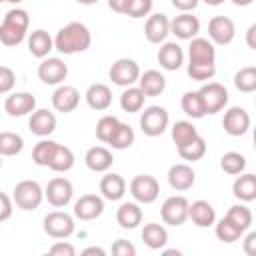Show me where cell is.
Listing matches in <instances>:
<instances>
[{"mask_svg":"<svg viewBox=\"0 0 256 256\" xmlns=\"http://www.w3.org/2000/svg\"><path fill=\"white\" fill-rule=\"evenodd\" d=\"M84 98H86V104H88L92 110L102 112V110H108L110 104H112V90H110L106 84L96 82V84H90V86H88Z\"/></svg>","mask_w":256,"mask_h":256,"instance_id":"cell-23","label":"cell"},{"mask_svg":"<svg viewBox=\"0 0 256 256\" xmlns=\"http://www.w3.org/2000/svg\"><path fill=\"white\" fill-rule=\"evenodd\" d=\"M78 104H80V92L74 86L60 84L52 94V106H54V110H58L62 114L74 112L78 108Z\"/></svg>","mask_w":256,"mask_h":256,"instance_id":"cell-18","label":"cell"},{"mask_svg":"<svg viewBox=\"0 0 256 256\" xmlns=\"http://www.w3.org/2000/svg\"><path fill=\"white\" fill-rule=\"evenodd\" d=\"M112 254L114 256H134L136 254V248L132 242L124 240V238H118L114 244H112Z\"/></svg>","mask_w":256,"mask_h":256,"instance_id":"cell-47","label":"cell"},{"mask_svg":"<svg viewBox=\"0 0 256 256\" xmlns=\"http://www.w3.org/2000/svg\"><path fill=\"white\" fill-rule=\"evenodd\" d=\"M214 232H216V238H218L220 242H226V244L236 242V240L244 234V230H242V228H238V226H236L228 216H224V218H220V220L216 222Z\"/></svg>","mask_w":256,"mask_h":256,"instance_id":"cell-35","label":"cell"},{"mask_svg":"<svg viewBox=\"0 0 256 256\" xmlns=\"http://www.w3.org/2000/svg\"><path fill=\"white\" fill-rule=\"evenodd\" d=\"M254 104H256V98H254Z\"/></svg>","mask_w":256,"mask_h":256,"instance_id":"cell-60","label":"cell"},{"mask_svg":"<svg viewBox=\"0 0 256 256\" xmlns=\"http://www.w3.org/2000/svg\"><path fill=\"white\" fill-rule=\"evenodd\" d=\"M24 148V138L16 132H0V154L2 156H16Z\"/></svg>","mask_w":256,"mask_h":256,"instance_id":"cell-37","label":"cell"},{"mask_svg":"<svg viewBox=\"0 0 256 256\" xmlns=\"http://www.w3.org/2000/svg\"><path fill=\"white\" fill-rule=\"evenodd\" d=\"M198 2L200 0H172V6L176 10H180V12H190V10H194L198 6Z\"/></svg>","mask_w":256,"mask_h":256,"instance_id":"cell-51","label":"cell"},{"mask_svg":"<svg viewBox=\"0 0 256 256\" xmlns=\"http://www.w3.org/2000/svg\"><path fill=\"white\" fill-rule=\"evenodd\" d=\"M208 38L218 44V46H226L236 38V24L232 18L228 16H214L208 22Z\"/></svg>","mask_w":256,"mask_h":256,"instance_id":"cell-11","label":"cell"},{"mask_svg":"<svg viewBox=\"0 0 256 256\" xmlns=\"http://www.w3.org/2000/svg\"><path fill=\"white\" fill-rule=\"evenodd\" d=\"M144 98H146V94L142 92L140 86H128L120 96V108L128 114L140 112L144 106Z\"/></svg>","mask_w":256,"mask_h":256,"instance_id":"cell-33","label":"cell"},{"mask_svg":"<svg viewBox=\"0 0 256 256\" xmlns=\"http://www.w3.org/2000/svg\"><path fill=\"white\" fill-rule=\"evenodd\" d=\"M180 106H182V112L186 116L194 118V120H200V118H204L208 114L200 90H188V92H184L182 94V100H180Z\"/></svg>","mask_w":256,"mask_h":256,"instance_id":"cell-29","label":"cell"},{"mask_svg":"<svg viewBox=\"0 0 256 256\" xmlns=\"http://www.w3.org/2000/svg\"><path fill=\"white\" fill-rule=\"evenodd\" d=\"M128 4H130V0H108L110 10H114L118 14H126L128 12Z\"/></svg>","mask_w":256,"mask_h":256,"instance_id":"cell-52","label":"cell"},{"mask_svg":"<svg viewBox=\"0 0 256 256\" xmlns=\"http://www.w3.org/2000/svg\"><path fill=\"white\" fill-rule=\"evenodd\" d=\"M168 122H170V116H168L166 108H162V106H148L142 112V116H140V130L146 136L156 138V136H160L168 128Z\"/></svg>","mask_w":256,"mask_h":256,"instance_id":"cell-8","label":"cell"},{"mask_svg":"<svg viewBox=\"0 0 256 256\" xmlns=\"http://www.w3.org/2000/svg\"><path fill=\"white\" fill-rule=\"evenodd\" d=\"M202 2H206L208 6H220L224 0H202Z\"/></svg>","mask_w":256,"mask_h":256,"instance_id":"cell-56","label":"cell"},{"mask_svg":"<svg viewBox=\"0 0 256 256\" xmlns=\"http://www.w3.org/2000/svg\"><path fill=\"white\" fill-rule=\"evenodd\" d=\"M104 212V200L96 194H84L74 202V216L88 222L98 218Z\"/></svg>","mask_w":256,"mask_h":256,"instance_id":"cell-19","label":"cell"},{"mask_svg":"<svg viewBox=\"0 0 256 256\" xmlns=\"http://www.w3.org/2000/svg\"><path fill=\"white\" fill-rule=\"evenodd\" d=\"M28 26H30V16L26 10L22 8L8 10L0 24V42L4 46H18L26 38Z\"/></svg>","mask_w":256,"mask_h":256,"instance_id":"cell-3","label":"cell"},{"mask_svg":"<svg viewBox=\"0 0 256 256\" xmlns=\"http://www.w3.org/2000/svg\"><path fill=\"white\" fill-rule=\"evenodd\" d=\"M82 254H84V256H90V254L104 256V254H106V250H104V248H98V246H90V248H84V250H82Z\"/></svg>","mask_w":256,"mask_h":256,"instance_id":"cell-54","label":"cell"},{"mask_svg":"<svg viewBox=\"0 0 256 256\" xmlns=\"http://www.w3.org/2000/svg\"><path fill=\"white\" fill-rule=\"evenodd\" d=\"M152 12V0H130L126 16L130 18H144Z\"/></svg>","mask_w":256,"mask_h":256,"instance_id":"cell-45","label":"cell"},{"mask_svg":"<svg viewBox=\"0 0 256 256\" xmlns=\"http://www.w3.org/2000/svg\"><path fill=\"white\" fill-rule=\"evenodd\" d=\"M196 182V172L188 164H174L168 170V184L176 192H186L194 186Z\"/></svg>","mask_w":256,"mask_h":256,"instance_id":"cell-21","label":"cell"},{"mask_svg":"<svg viewBox=\"0 0 256 256\" xmlns=\"http://www.w3.org/2000/svg\"><path fill=\"white\" fill-rule=\"evenodd\" d=\"M242 250L246 256H256V230L248 232L242 240Z\"/></svg>","mask_w":256,"mask_h":256,"instance_id":"cell-50","label":"cell"},{"mask_svg":"<svg viewBox=\"0 0 256 256\" xmlns=\"http://www.w3.org/2000/svg\"><path fill=\"white\" fill-rule=\"evenodd\" d=\"M56 116L54 112L46 110V108H40V110H34L30 114V120H28V128L32 134L40 136V138H46L50 136L54 130H56Z\"/></svg>","mask_w":256,"mask_h":256,"instance_id":"cell-20","label":"cell"},{"mask_svg":"<svg viewBox=\"0 0 256 256\" xmlns=\"http://www.w3.org/2000/svg\"><path fill=\"white\" fill-rule=\"evenodd\" d=\"M44 190L36 180H22L14 188V204L20 210H36L44 200Z\"/></svg>","mask_w":256,"mask_h":256,"instance_id":"cell-4","label":"cell"},{"mask_svg":"<svg viewBox=\"0 0 256 256\" xmlns=\"http://www.w3.org/2000/svg\"><path fill=\"white\" fill-rule=\"evenodd\" d=\"M140 66L136 60L132 58H118L110 70H108V76L110 80L116 84V86H122V88H128V86H134L138 80H140Z\"/></svg>","mask_w":256,"mask_h":256,"instance_id":"cell-6","label":"cell"},{"mask_svg":"<svg viewBox=\"0 0 256 256\" xmlns=\"http://www.w3.org/2000/svg\"><path fill=\"white\" fill-rule=\"evenodd\" d=\"M0 202H2V206H0V222H6L12 216V202H14V198H10L8 192H2L0 194Z\"/></svg>","mask_w":256,"mask_h":256,"instance_id":"cell-49","label":"cell"},{"mask_svg":"<svg viewBox=\"0 0 256 256\" xmlns=\"http://www.w3.org/2000/svg\"><path fill=\"white\" fill-rule=\"evenodd\" d=\"M160 216L164 220V224L168 226H182L188 218H190V202L186 196H170L164 200L162 208H160Z\"/></svg>","mask_w":256,"mask_h":256,"instance_id":"cell-5","label":"cell"},{"mask_svg":"<svg viewBox=\"0 0 256 256\" xmlns=\"http://www.w3.org/2000/svg\"><path fill=\"white\" fill-rule=\"evenodd\" d=\"M92 44V34L82 22H68L54 36V46L60 54H78L86 52Z\"/></svg>","mask_w":256,"mask_h":256,"instance_id":"cell-2","label":"cell"},{"mask_svg":"<svg viewBox=\"0 0 256 256\" xmlns=\"http://www.w3.org/2000/svg\"><path fill=\"white\" fill-rule=\"evenodd\" d=\"M178 154H180V158H184L188 162H196V160L204 158V154H206V140L198 134L194 140H190L188 144L180 146L178 148Z\"/></svg>","mask_w":256,"mask_h":256,"instance_id":"cell-38","label":"cell"},{"mask_svg":"<svg viewBox=\"0 0 256 256\" xmlns=\"http://www.w3.org/2000/svg\"><path fill=\"white\" fill-rule=\"evenodd\" d=\"M54 48H56L54 46V38L46 30L36 28V30L30 32V36H28V50H30V54L34 58H46L50 54V50H54Z\"/></svg>","mask_w":256,"mask_h":256,"instance_id":"cell-24","label":"cell"},{"mask_svg":"<svg viewBox=\"0 0 256 256\" xmlns=\"http://www.w3.org/2000/svg\"><path fill=\"white\" fill-rule=\"evenodd\" d=\"M74 160H76L74 158V152L68 146L58 144V148L54 152V158L50 162V170H54V172H68L74 166Z\"/></svg>","mask_w":256,"mask_h":256,"instance_id":"cell-39","label":"cell"},{"mask_svg":"<svg viewBox=\"0 0 256 256\" xmlns=\"http://www.w3.org/2000/svg\"><path fill=\"white\" fill-rule=\"evenodd\" d=\"M188 76L198 82L212 80L216 74V48L208 38H192L188 46Z\"/></svg>","mask_w":256,"mask_h":256,"instance_id":"cell-1","label":"cell"},{"mask_svg":"<svg viewBox=\"0 0 256 256\" xmlns=\"http://www.w3.org/2000/svg\"><path fill=\"white\" fill-rule=\"evenodd\" d=\"M78 4H82V6H92V4H96L98 0H76Z\"/></svg>","mask_w":256,"mask_h":256,"instance_id":"cell-57","label":"cell"},{"mask_svg":"<svg viewBox=\"0 0 256 256\" xmlns=\"http://www.w3.org/2000/svg\"><path fill=\"white\" fill-rule=\"evenodd\" d=\"M16 84V72L10 66H0V94H8Z\"/></svg>","mask_w":256,"mask_h":256,"instance_id":"cell-46","label":"cell"},{"mask_svg":"<svg viewBox=\"0 0 256 256\" xmlns=\"http://www.w3.org/2000/svg\"><path fill=\"white\" fill-rule=\"evenodd\" d=\"M156 58H158V64H160L164 70L174 72V70H178V68L184 64V50H182V46L176 44V42H164V44L160 46Z\"/></svg>","mask_w":256,"mask_h":256,"instance_id":"cell-22","label":"cell"},{"mask_svg":"<svg viewBox=\"0 0 256 256\" xmlns=\"http://www.w3.org/2000/svg\"><path fill=\"white\" fill-rule=\"evenodd\" d=\"M234 86L240 92H256V66H244L234 74Z\"/></svg>","mask_w":256,"mask_h":256,"instance_id":"cell-42","label":"cell"},{"mask_svg":"<svg viewBox=\"0 0 256 256\" xmlns=\"http://www.w3.org/2000/svg\"><path fill=\"white\" fill-rule=\"evenodd\" d=\"M66 76H68V66L60 58H42V62L38 64V78L44 84L60 86L66 80Z\"/></svg>","mask_w":256,"mask_h":256,"instance_id":"cell-12","label":"cell"},{"mask_svg":"<svg viewBox=\"0 0 256 256\" xmlns=\"http://www.w3.org/2000/svg\"><path fill=\"white\" fill-rule=\"evenodd\" d=\"M56 148H58V142H54V140H40L38 144H34V148H32V160H34V164L50 168V162L54 158Z\"/></svg>","mask_w":256,"mask_h":256,"instance_id":"cell-34","label":"cell"},{"mask_svg":"<svg viewBox=\"0 0 256 256\" xmlns=\"http://www.w3.org/2000/svg\"><path fill=\"white\" fill-rule=\"evenodd\" d=\"M170 34V18L162 12L148 16L144 24V36L150 44H164Z\"/></svg>","mask_w":256,"mask_h":256,"instance_id":"cell-14","label":"cell"},{"mask_svg":"<svg viewBox=\"0 0 256 256\" xmlns=\"http://www.w3.org/2000/svg\"><path fill=\"white\" fill-rule=\"evenodd\" d=\"M84 162L92 172H108L112 162H114V158H112V152L108 148L92 146V148H88V152L84 156Z\"/></svg>","mask_w":256,"mask_h":256,"instance_id":"cell-26","label":"cell"},{"mask_svg":"<svg viewBox=\"0 0 256 256\" xmlns=\"http://www.w3.org/2000/svg\"><path fill=\"white\" fill-rule=\"evenodd\" d=\"M252 138H254V150H256V128H254V134H252Z\"/></svg>","mask_w":256,"mask_h":256,"instance_id":"cell-59","label":"cell"},{"mask_svg":"<svg viewBox=\"0 0 256 256\" xmlns=\"http://www.w3.org/2000/svg\"><path fill=\"white\" fill-rule=\"evenodd\" d=\"M232 2H234L236 6H250L254 0H232Z\"/></svg>","mask_w":256,"mask_h":256,"instance_id":"cell-55","label":"cell"},{"mask_svg":"<svg viewBox=\"0 0 256 256\" xmlns=\"http://www.w3.org/2000/svg\"><path fill=\"white\" fill-rule=\"evenodd\" d=\"M2 2H10V4H20L22 0H2Z\"/></svg>","mask_w":256,"mask_h":256,"instance_id":"cell-58","label":"cell"},{"mask_svg":"<svg viewBox=\"0 0 256 256\" xmlns=\"http://www.w3.org/2000/svg\"><path fill=\"white\" fill-rule=\"evenodd\" d=\"M196 136H198V130H196V126H194L192 122H188V120H178V122L172 126V140H174L176 148L188 144V142L194 140Z\"/></svg>","mask_w":256,"mask_h":256,"instance_id":"cell-36","label":"cell"},{"mask_svg":"<svg viewBox=\"0 0 256 256\" xmlns=\"http://www.w3.org/2000/svg\"><path fill=\"white\" fill-rule=\"evenodd\" d=\"M122 122L116 118V116H102L100 120H98V124H96V138L100 140V142H104V144H110V140H112V136L116 134V130H118V126H120Z\"/></svg>","mask_w":256,"mask_h":256,"instance_id":"cell-40","label":"cell"},{"mask_svg":"<svg viewBox=\"0 0 256 256\" xmlns=\"http://www.w3.org/2000/svg\"><path fill=\"white\" fill-rule=\"evenodd\" d=\"M130 194L140 204H152L160 196V184L150 174H138L130 182Z\"/></svg>","mask_w":256,"mask_h":256,"instance_id":"cell-9","label":"cell"},{"mask_svg":"<svg viewBox=\"0 0 256 256\" xmlns=\"http://www.w3.org/2000/svg\"><path fill=\"white\" fill-rule=\"evenodd\" d=\"M232 194L240 202H252L256 200V174H238L232 184Z\"/></svg>","mask_w":256,"mask_h":256,"instance_id":"cell-30","label":"cell"},{"mask_svg":"<svg viewBox=\"0 0 256 256\" xmlns=\"http://www.w3.org/2000/svg\"><path fill=\"white\" fill-rule=\"evenodd\" d=\"M4 110L8 116H26L36 110V98L30 92H14L4 98Z\"/></svg>","mask_w":256,"mask_h":256,"instance_id":"cell-16","label":"cell"},{"mask_svg":"<svg viewBox=\"0 0 256 256\" xmlns=\"http://www.w3.org/2000/svg\"><path fill=\"white\" fill-rule=\"evenodd\" d=\"M190 220L198 228H208L216 224V210L208 200H196L190 204Z\"/></svg>","mask_w":256,"mask_h":256,"instance_id":"cell-27","label":"cell"},{"mask_svg":"<svg viewBox=\"0 0 256 256\" xmlns=\"http://www.w3.org/2000/svg\"><path fill=\"white\" fill-rule=\"evenodd\" d=\"M44 194H46V200H48L54 208H64V206L72 200L74 186H72V182H70L68 178L56 176V178H52V180L48 182Z\"/></svg>","mask_w":256,"mask_h":256,"instance_id":"cell-10","label":"cell"},{"mask_svg":"<svg viewBox=\"0 0 256 256\" xmlns=\"http://www.w3.org/2000/svg\"><path fill=\"white\" fill-rule=\"evenodd\" d=\"M198 32H200V20L190 12H182L174 20H170V34H174L180 40H192L198 36Z\"/></svg>","mask_w":256,"mask_h":256,"instance_id":"cell-17","label":"cell"},{"mask_svg":"<svg viewBox=\"0 0 256 256\" xmlns=\"http://www.w3.org/2000/svg\"><path fill=\"white\" fill-rule=\"evenodd\" d=\"M244 40H246L248 48L256 50V22L248 26V30H246V36H244Z\"/></svg>","mask_w":256,"mask_h":256,"instance_id":"cell-53","label":"cell"},{"mask_svg":"<svg viewBox=\"0 0 256 256\" xmlns=\"http://www.w3.org/2000/svg\"><path fill=\"white\" fill-rule=\"evenodd\" d=\"M50 254H52V256H74L76 250H74V246H72L70 242L58 240L56 244L50 246Z\"/></svg>","mask_w":256,"mask_h":256,"instance_id":"cell-48","label":"cell"},{"mask_svg":"<svg viewBox=\"0 0 256 256\" xmlns=\"http://www.w3.org/2000/svg\"><path fill=\"white\" fill-rule=\"evenodd\" d=\"M116 222L126 230H134L138 224H142L140 202H124V204H120V208L116 210Z\"/></svg>","mask_w":256,"mask_h":256,"instance_id":"cell-28","label":"cell"},{"mask_svg":"<svg viewBox=\"0 0 256 256\" xmlns=\"http://www.w3.org/2000/svg\"><path fill=\"white\" fill-rule=\"evenodd\" d=\"M226 216L238 226V228H242L244 232L250 228V224H252V212H250V208H246L244 204H234V206H230L228 208V212H226Z\"/></svg>","mask_w":256,"mask_h":256,"instance_id":"cell-44","label":"cell"},{"mask_svg":"<svg viewBox=\"0 0 256 256\" xmlns=\"http://www.w3.org/2000/svg\"><path fill=\"white\" fill-rule=\"evenodd\" d=\"M222 126H224V132L230 136H244L250 128V114L240 106H232L224 112Z\"/></svg>","mask_w":256,"mask_h":256,"instance_id":"cell-13","label":"cell"},{"mask_svg":"<svg viewBox=\"0 0 256 256\" xmlns=\"http://www.w3.org/2000/svg\"><path fill=\"white\" fill-rule=\"evenodd\" d=\"M42 228H44V232H46L50 238L64 240V238H68V236L74 234V218H72L68 212L54 210V212H48V214L44 216Z\"/></svg>","mask_w":256,"mask_h":256,"instance_id":"cell-7","label":"cell"},{"mask_svg":"<svg viewBox=\"0 0 256 256\" xmlns=\"http://www.w3.org/2000/svg\"><path fill=\"white\" fill-rule=\"evenodd\" d=\"M142 242L150 248V250H160L166 246L168 242V232L162 224H156V222H148L144 224L142 228Z\"/></svg>","mask_w":256,"mask_h":256,"instance_id":"cell-31","label":"cell"},{"mask_svg":"<svg viewBox=\"0 0 256 256\" xmlns=\"http://www.w3.org/2000/svg\"><path fill=\"white\" fill-rule=\"evenodd\" d=\"M138 86L142 88V92L150 98L154 96H160L166 88V78L158 72V70H146L144 74H140V80H138Z\"/></svg>","mask_w":256,"mask_h":256,"instance_id":"cell-32","label":"cell"},{"mask_svg":"<svg viewBox=\"0 0 256 256\" xmlns=\"http://www.w3.org/2000/svg\"><path fill=\"white\" fill-rule=\"evenodd\" d=\"M220 168L230 176H238L246 168V158L240 152H226L220 158Z\"/></svg>","mask_w":256,"mask_h":256,"instance_id":"cell-41","label":"cell"},{"mask_svg":"<svg viewBox=\"0 0 256 256\" xmlns=\"http://www.w3.org/2000/svg\"><path fill=\"white\" fill-rule=\"evenodd\" d=\"M200 94L204 98V106L208 114H216L228 104V90L218 82H206L200 88Z\"/></svg>","mask_w":256,"mask_h":256,"instance_id":"cell-15","label":"cell"},{"mask_svg":"<svg viewBox=\"0 0 256 256\" xmlns=\"http://www.w3.org/2000/svg\"><path fill=\"white\" fill-rule=\"evenodd\" d=\"M134 130H132V126L130 124H120L118 126V130H116V134L112 136V140H110V146L114 148V150H126V148H130L132 144H134Z\"/></svg>","mask_w":256,"mask_h":256,"instance_id":"cell-43","label":"cell"},{"mask_svg":"<svg viewBox=\"0 0 256 256\" xmlns=\"http://www.w3.org/2000/svg\"><path fill=\"white\" fill-rule=\"evenodd\" d=\"M100 192H102V198L116 202L126 194V180L116 172H108L100 180Z\"/></svg>","mask_w":256,"mask_h":256,"instance_id":"cell-25","label":"cell"}]
</instances>
